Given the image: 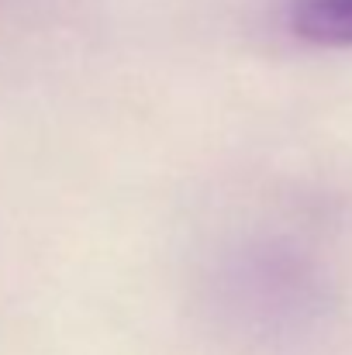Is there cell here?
I'll use <instances>...</instances> for the list:
<instances>
[{"mask_svg": "<svg viewBox=\"0 0 352 355\" xmlns=\"http://www.w3.org/2000/svg\"><path fill=\"white\" fill-rule=\"evenodd\" d=\"M290 24L304 42L352 45V0H290Z\"/></svg>", "mask_w": 352, "mask_h": 355, "instance_id": "1", "label": "cell"}]
</instances>
